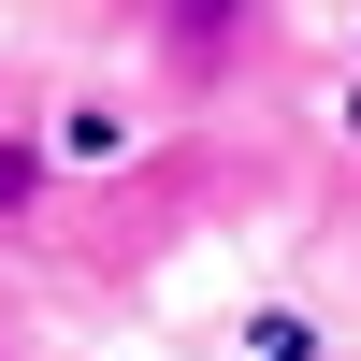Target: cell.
<instances>
[{
    "mask_svg": "<svg viewBox=\"0 0 361 361\" xmlns=\"http://www.w3.org/2000/svg\"><path fill=\"white\" fill-rule=\"evenodd\" d=\"M44 130H0V231H29V217H44Z\"/></svg>",
    "mask_w": 361,
    "mask_h": 361,
    "instance_id": "cell-2",
    "label": "cell"
},
{
    "mask_svg": "<svg viewBox=\"0 0 361 361\" xmlns=\"http://www.w3.org/2000/svg\"><path fill=\"white\" fill-rule=\"evenodd\" d=\"M260 44H275V15H260V0H159V15H145V58H159L173 87H217V73H246Z\"/></svg>",
    "mask_w": 361,
    "mask_h": 361,
    "instance_id": "cell-1",
    "label": "cell"
}]
</instances>
